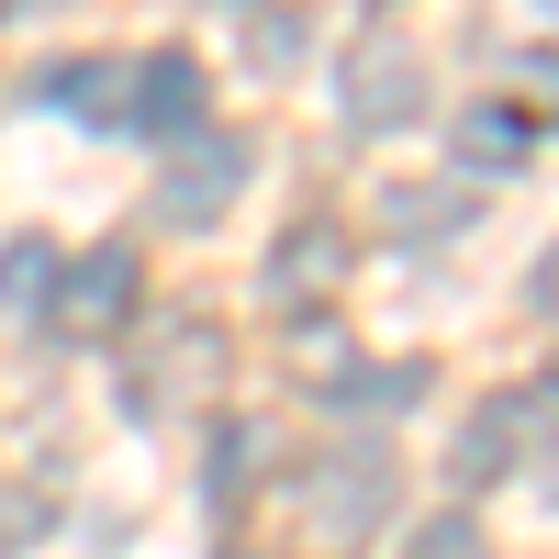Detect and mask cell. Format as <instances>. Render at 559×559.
Instances as JSON below:
<instances>
[{"mask_svg":"<svg viewBox=\"0 0 559 559\" xmlns=\"http://www.w3.org/2000/svg\"><path fill=\"white\" fill-rule=\"evenodd\" d=\"M392 448H324L313 471H302V526L324 537V548H358V537H381V515H392Z\"/></svg>","mask_w":559,"mask_h":559,"instance_id":"1","label":"cell"},{"mask_svg":"<svg viewBox=\"0 0 559 559\" xmlns=\"http://www.w3.org/2000/svg\"><path fill=\"white\" fill-rule=\"evenodd\" d=\"M336 90H347V123H358V134L426 123V57H414V34H381V23H369V34L347 45Z\"/></svg>","mask_w":559,"mask_h":559,"instance_id":"2","label":"cell"},{"mask_svg":"<svg viewBox=\"0 0 559 559\" xmlns=\"http://www.w3.org/2000/svg\"><path fill=\"white\" fill-rule=\"evenodd\" d=\"M134 247H90V258H57V292H45V313H57V336H79V347H102V336H123L134 324Z\"/></svg>","mask_w":559,"mask_h":559,"instance_id":"3","label":"cell"},{"mask_svg":"<svg viewBox=\"0 0 559 559\" xmlns=\"http://www.w3.org/2000/svg\"><path fill=\"white\" fill-rule=\"evenodd\" d=\"M247 168H258L247 134H202V146H179V168L157 179V224H213L224 202L247 191Z\"/></svg>","mask_w":559,"mask_h":559,"instance_id":"4","label":"cell"},{"mask_svg":"<svg viewBox=\"0 0 559 559\" xmlns=\"http://www.w3.org/2000/svg\"><path fill=\"white\" fill-rule=\"evenodd\" d=\"M202 57L191 45H157L146 68H134V90H123V123H146V134H202Z\"/></svg>","mask_w":559,"mask_h":559,"instance_id":"5","label":"cell"},{"mask_svg":"<svg viewBox=\"0 0 559 559\" xmlns=\"http://www.w3.org/2000/svg\"><path fill=\"white\" fill-rule=\"evenodd\" d=\"M336 280H347V224L302 213L292 236L269 247V292H280V302H324V292H336Z\"/></svg>","mask_w":559,"mask_h":559,"instance_id":"6","label":"cell"},{"mask_svg":"<svg viewBox=\"0 0 559 559\" xmlns=\"http://www.w3.org/2000/svg\"><path fill=\"white\" fill-rule=\"evenodd\" d=\"M123 90H134V68H112V57H68V68H45V102H57L68 123H123Z\"/></svg>","mask_w":559,"mask_h":559,"instance_id":"7","label":"cell"},{"mask_svg":"<svg viewBox=\"0 0 559 559\" xmlns=\"http://www.w3.org/2000/svg\"><path fill=\"white\" fill-rule=\"evenodd\" d=\"M515 459H526V437H515V403L492 392V403L471 414V426H459V459H448V471H459V481H503Z\"/></svg>","mask_w":559,"mask_h":559,"instance_id":"8","label":"cell"},{"mask_svg":"<svg viewBox=\"0 0 559 559\" xmlns=\"http://www.w3.org/2000/svg\"><path fill=\"white\" fill-rule=\"evenodd\" d=\"M324 392L358 403V414H403V403H426V358H392V369H324Z\"/></svg>","mask_w":559,"mask_h":559,"instance_id":"9","label":"cell"},{"mask_svg":"<svg viewBox=\"0 0 559 559\" xmlns=\"http://www.w3.org/2000/svg\"><path fill=\"white\" fill-rule=\"evenodd\" d=\"M459 213H471V202H459V191H437V179H392V202H381V224H392V236H448Z\"/></svg>","mask_w":559,"mask_h":559,"instance_id":"10","label":"cell"},{"mask_svg":"<svg viewBox=\"0 0 559 559\" xmlns=\"http://www.w3.org/2000/svg\"><path fill=\"white\" fill-rule=\"evenodd\" d=\"M45 292H57V247H45V236H12V247H0V302H12V313H45Z\"/></svg>","mask_w":559,"mask_h":559,"instance_id":"11","label":"cell"},{"mask_svg":"<svg viewBox=\"0 0 559 559\" xmlns=\"http://www.w3.org/2000/svg\"><path fill=\"white\" fill-rule=\"evenodd\" d=\"M258 459H269V426H247V414H236V426L213 437V503H247V481H258Z\"/></svg>","mask_w":559,"mask_h":559,"instance_id":"12","label":"cell"},{"mask_svg":"<svg viewBox=\"0 0 559 559\" xmlns=\"http://www.w3.org/2000/svg\"><path fill=\"white\" fill-rule=\"evenodd\" d=\"M403 559H492V537L471 526V515H426V526H414V548Z\"/></svg>","mask_w":559,"mask_h":559,"instance_id":"13","label":"cell"},{"mask_svg":"<svg viewBox=\"0 0 559 559\" xmlns=\"http://www.w3.org/2000/svg\"><path fill=\"white\" fill-rule=\"evenodd\" d=\"M459 157H481V168L526 157V123H515V112H471V123H459Z\"/></svg>","mask_w":559,"mask_h":559,"instance_id":"14","label":"cell"},{"mask_svg":"<svg viewBox=\"0 0 559 559\" xmlns=\"http://www.w3.org/2000/svg\"><path fill=\"white\" fill-rule=\"evenodd\" d=\"M23 537H45V503H34V492H12V481H0V559H12Z\"/></svg>","mask_w":559,"mask_h":559,"instance_id":"15","label":"cell"},{"mask_svg":"<svg viewBox=\"0 0 559 559\" xmlns=\"http://www.w3.org/2000/svg\"><path fill=\"white\" fill-rule=\"evenodd\" d=\"M292 57H302V12L292 23H258V68H292Z\"/></svg>","mask_w":559,"mask_h":559,"instance_id":"16","label":"cell"},{"mask_svg":"<svg viewBox=\"0 0 559 559\" xmlns=\"http://www.w3.org/2000/svg\"><path fill=\"white\" fill-rule=\"evenodd\" d=\"M526 90H537V112H559V57H526Z\"/></svg>","mask_w":559,"mask_h":559,"instance_id":"17","label":"cell"},{"mask_svg":"<svg viewBox=\"0 0 559 559\" xmlns=\"http://www.w3.org/2000/svg\"><path fill=\"white\" fill-rule=\"evenodd\" d=\"M0 12H23V0H0Z\"/></svg>","mask_w":559,"mask_h":559,"instance_id":"18","label":"cell"}]
</instances>
